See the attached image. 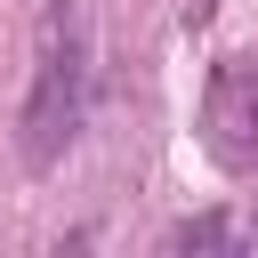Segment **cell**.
<instances>
[{"instance_id":"cell-3","label":"cell","mask_w":258,"mask_h":258,"mask_svg":"<svg viewBox=\"0 0 258 258\" xmlns=\"http://www.w3.org/2000/svg\"><path fill=\"white\" fill-rule=\"evenodd\" d=\"M169 242H177V250H218V242H234V226H226V218H194V226H177Z\"/></svg>"},{"instance_id":"cell-2","label":"cell","mask_w":258,"mask_h":258,"mask_svg":"<svg viewBox=\"0 0 258 258\" xmlns=\"http://www.w3.org/2000/svg\"><path fill=\"white\" fill-rule=\"evenodd\" d=\"M210 145L226 169H258V56H234L210 89Z\"/></svg>"},{"instance_id":"cell-1","label":"cell","mask_w":258,"mask_h":258,"mask_svg":"<svg viewBox=\"0 0 258 258\" xmlns=\"http://www.w3.org/2000/svg\"><path fill=\"white\" fill-rule=\"evenodd\" d=\"M89 105V16L81 0H48L40 16V48H32V97H24V161L48 169Z\"/></svg>"}]
</instances>
